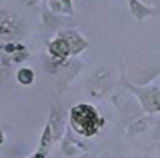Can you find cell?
I'll return each instance as SVG.
<instances>
[{
    "mask_svg": "<svg viewBox=\"0 0 160 158\" xmlns=\"http://www.w3.org/2000/svg\"><path fill=\"white\" fill-rule=\"evenodd\" d=\"M72 123L80 134L91 136L98 129V116L91 106L79 105L72 109Z\"/></svg>",
    "mask_w": 160,
    "mask_h": 158,
    "instance_id": "6da1fadb",
    "label": "cell"
}]
</instances>
